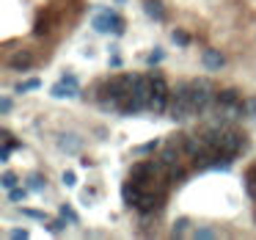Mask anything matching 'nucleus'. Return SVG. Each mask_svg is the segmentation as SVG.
Returning a JSON list of instances; mask_svg holds the SVG:
<instances>
[{"label": "nucleus", "instance_id": "nucleus-1", "mask_svg": "<svg viewBox=\"0 0 256 240\" xmlns=\"http://www.w3.org/2000/svg\"><path fill=\"white\" fill-rule=\"evenodd\" d=\"M168 114H171L173 121H185L190 119L193 114V102H190V83H179L176 89L171 91V105H168Z\"/></svg>", "mask_w": 256, "mask_h": 240}, {"label": "nucleus", "instance_id": "nucleus-2", "mask_svg": "<svg viewBox=\"0 0 256 240\" xmlns=\"http://www.w3.org/2000/svg\"><path fill=\"white\" fill-rule=\"evenodd\" d=\"M187 83H190V102H193V114L196 116H201V114H207L209 108H212L215 105V94H218V91L212 89V83H209V80H187Z\"/></svg>", "mask_w": 256, "mask_h": 240}, {"label": "nucleus", "instance_id": "nucleus-3", "mask_svg": "<svg viewBox=\"0 0 256 240\" xmlns=\"http://www.w3.org/2000/svg\"><path fill=\"white\" fill-rule=\"evenodd\" d=\"M149 78H152V86H155V94H152V100H149V111L152 114H168V105H171V89H168L166 78H163L157 69L149 75Z\"/></svg>", "mask_w": 256, "mask_h": 240}, {"label": "nucleus", "instance_id": "nucleus-4", "mask_svg": "<svg viewBox=\"0 0 256 240\" xmlns=\"http://www.w3.org/2000/svg\"><path fill=\"white\" fill-rule=\"evenodd\" d=\"M91 25H94V30H96V33H110V30H113V25H116V11L105 8V11L94 14Z\"/></svg>", "mask_w": 256, "mask_h": 240}, {"label": "nucleus", "instance_id": "nucleus-5", "mask_svg": "<svg viewBox=\"0 0 256 240\" xmlns=\"http://www.w3.org/2000/svg\"><path fill=\"white\" fill-rule=\"evenodd\" d=\"M201 64L207 72H221V66L226 64V58L221 55V50H204L201 53Z\"/></svg>", "mask_w": 256, "mask_h": 240}, {"label": "nucleus", "instance_id": "nucleus-6", "mask_svg": "<svg viewBox=\"0 0 256 240\" xmlns=\"http://www.w3.org/2000/svg\"><path fill=\"white\" fill-rule=\"evenodd\" d=\"M143 196V188L138 185L135 180H127L124 185H121V199H124V204H130V207H135L138 199Z\"/></svg>", "mask_w": 256, "mask_h": 240}, {"label": "nucleus", "instance_id": "nucleus-7", "mask_svg": "<svg viewBox=\"0 0 256 240\" xmlns=\"http://www.w3.org/2000/svg\"><path fill=\"white\" fill-rule=\"evenodd\" d=\"M58 149L66 152V155H78V152L83 149V138L72 135V132H66V135H58Z\"/></svg>", "mask_w": 256, "mask_h": 240}, {"label": "nucleus", "instance_id": "nucleus-8", "mask_svg": "<svg viewBox=\"0 0 256 240\" xmlns=\"http://www.w3.org/2000/svg\"><path fill=\"white\" fill-rule=\"evenodd\" d=\"M8 66L17 69V72H28L30 66H33V55H30L28 50H19V53H14L11 58H8Z\"/></svg>", "mask_w": 256, "mask_h": 240}, {"label": "nucleus", "instance_id": "nucleus-9", "mask_svg": "<svg viewBox=\"0 0 256 240\" xmlns=\"http://www.w3.org/2000/svg\"><path fill=\"white\" fill-rule=\"evenodd\" d=\"M143 11L149 14L155 22H166V8H163L160 0H146V3H143Z\"/></svg>", "mask_w": 256, "mask_h": 240}, {"label": "nucleus", "instance_id": "nucleus-10", "mask_svg": "<svg viewBox=\"0 0 256 240\" xmlns=\"http://www.w3.org/2000/svg\"><path fill=\"white\" fill-rule=\"evenodd\" d=\"M50 94H53L55 100H64V97H78L80 89H78V86H69L66 80H61V83H55L53 89H50Z\"/></svg>", "mask_w": 256, "mask_h": 240}, {"label": "nucleus", "instance_id": "nucleus-11", "mask_svg": "<svg viewBox=\"0 0 256 240\" xmlns=\"http://www.w3.org/2000/svg\"><path fill=\"white\" fill-rule=\"evenodd\" d=\"M229 102H240L237 91L226 89V91H218V94H215V105H229Z\"/></svg>", "mask_w": 256, "mask_h": 240}, {"label": "nucleus", "instance_id": "nucleus-12", "mask_svg": "<svg viewBox=\"0 0 256 240\" xmlns=\"http://www.w3.org/2000/svg\"><path fill=\"white\" fill-rule=\"evenodd\" d=\"M0 185H3V191H11V188H17V174H14V171H3V177H0Z\"/></svg>", "mask_w": 256, "mask_h": 240}, {"label": "nucleus", "instance_id": "nucleus-13", "mask_svg": "<svg viewBox=\"0 0 256 240\" xmlns=\"http://www.w3.org/2000/svg\"><path fill=\"white\" fill-rule=\"evenodd\" d=\"M61 218H66L69 224H80V216L72 210V204H61Z\"/></svg>", "mask_w": 256, "mask_h": 240}, {"label": "nucleus", "instance_id": "nucleus-14", "mask_svg": "<svg viewBox=\"0 0 256 240\" xmlns=\"http://www.w3.org/2000/svg\"><path fill=\"white\" fill-rule=\"evenodd\" d=\"M44 185H47V180H44V177H39V174H30L28 177V188H30V191L39 193V191H44Z\"/></svg>", "mask_w": 256, "mask_h": 240}, {"label": "nucleus", "instance_id": "nucleus-15", "mask_svg": "<svg viewBox=\"0 0 256 240\" xmlns=\"http://www.w3.org/2000/svg\"><path fill=\"white\" fill-rule=\"evenodd\" d=\"M28 191H30V188H28ZM28 191H25V188H11V191H8V202H14V204L25 202V199H28Z\"/></svg>", "mask_w": 256, "mask_h": 240}, {"label": "nucleus", "instance_id": "nucleus-16", "mask_svg": "<svg viewBox=\"0 0 256 240\" xmlns=\"http://www.w3.org/2000/svg\"><path fill=\"white\" fill-rule=\"evenodd\" d=\"M187 227H190V221H187V218H179L176 224H173V238H182V235H187Z\"/></svg>", "mask_w": 256, "mask_h": 240}, {"label": "nucleus", "instance_id": "nucleus-17", "mask_svg": "<svg viewBox=\"0 0 256 240\" xmlns=\"http://www.w3.org/2000/svg\"><path fill=\"white\" fill-rule=\"evenodd\" d=\"M171 39H173V42H176L179 44V47H187V44H190V36H187V33H185V30H173V33H171Z\"/></svg>", "mask_w": 256, "mask_h": 240}, {"label": "nucleus", "instance_id": "nucleus-18", "mask_svg": "<svg viewBox=\"0 0 256 240\" xmlns=\"http://www.w3.org/2000/svg\"><path fill=\"white\" fill-rule=\"evenodd\" d=\"M39 80H22V83H17V94H25V91H33V89H39Z\"/></svg>", "mask_w": 256, "mask_h": 240}, {"label": "nucleus", "instance_id": "nucleus-19", "mask_svg": "<svg viewBox=\"0 0 256 240\" xmlns=\"http://www.w3.org/2000/svg\"><path fill=\"white\" fill-rule=\"evenodd\" d=\"M190 235H193V238H207V240L209 238H218V232H215V229H193Z\"/></svg>", "mask_w": 256, "mask_h": 240}, {"label": "nucleus", "instance_id": "nucleus-20", "mask_svg": "<svg viewBox=\"0 0 256 240\" xmlns=\"http://www.w3.org/2000/svg\"><path fill=\"white\" fill-rule=\"evenodd\" d=\"M245 114H248L251 119H256V97H251V100H245Z\"/></svg>", "mask_w": 256, "mask_h": 240}, {"label": "nucleus", "instance_id": "nucleus-21", "mask_svg": "<svg viewBox=\"0 0 256 240\" xmlns=\"http://www.w3.org/2000/svg\"><path fill=\"white\" fill-rule=\"evenodd\" d=\"M157 146H160V141H149V144H143V146H138V155H143V152H155Z\"/></svg>", "mask_w": 256, "mask_h": 240}, {"label": "nucleus", "instance_id": "nucleus-22", "mask_svg": "<svg viewBox=\"0 0 256 240\" xmlns=\"http://www.w3.org/2000/svg\"><path fill=\"white\" fill-rule=\"evenodd\" d=\"M64 221H66V218H64ZM64 221H50L47 224V229H50V232H53V235H58V232H64V227H66V224Z\"/></svg>", "mask_w": 256, "mask_h": 240}, {"label": "nucleus", "instance_id": "nucleus-23", "mask_svg": "<svg viewBox=\"0 0 256 240\" xmlns=\"http://www.w3.org/2000/svg\"><path fill=\"white\" fill-rule=\"evenodd\" d=\"M160 61H163V50L155 47V53H149V64L155 66V64H160Z\"/></svg>", "mask_w": 256, "mask_h": 240}, {"label": "nucleus", "instance_id": "nucleus-24", "mask_svg": "<svg viewBox=\"0 0 256 240\" xmlns=\"http://www.w3.org/2000/svg\"><path fill=\"white\" fill-rule=\"evenodd\" d=\"M8 111H11V100L3 97V100H0V114H8Z\"/></svg>", "mask_w": 256, "mask_h": 240}, {"label": "nucleus", "instance_id": "nucleus-25", "mask_svg": "<svg viewBox=\"0 0 256 240\" xmlns=\"http://www.w3.org/2000/svg\"><path fill=\"white\" fill-rule=\"evenodd\" d=\"M64 182L66 185H75V182H78L75 180V171H64Z\"/></svg>", "mask_w": 256, "mask_h": 240}, {"label": "nucleus", "instance_id": "nucleus-26", "mask_svg": "<svg viewBox=\"0 0 256 240\" xmlns=\"http://www.w3.org/2000/svg\"><path fill=\"white\" fill-rule=\"evenodd\" d=\"M61 80H66V83H69V86H78V89H80V83H78V78H75V75H64V78H61Z\"/></svg>", "mask_w": 256, "mask_h": 240}, {"label": "nucleus", "instance_id": "nucleus-27", "mask_svg": "<svg viewBox=\"0 0 256 240\" xmlns=\"http://www.w3.org/2000/svg\"><path fill=\"white\" fill-rule=\"evenodd\" d=\"M25 216H28V218H39V221H44V216H42V213H36V210H25Z\"/></svg>", "mask_w": 256, "mask_h": 240}, {"label": "nucleus", "instance_id": "nucleus-28", "mask_svg": "<svg viewBox=\"0 0 256 240\" xmlns=\"http://www.w3.org/2000/svg\"><path fill=\"white\" fill-rule=\"evenodd\" d=\"M11 238H28V232H25V229H14Z\"/></svg>", "mask_w": 256, "mask_h": 240}]
</instances>
